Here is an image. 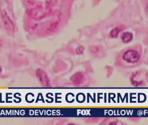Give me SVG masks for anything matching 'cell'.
Segmentation results:
<instances>
[{
	"instance_id": "cell-7",
	"label": "cell",
	"mask_w": 148,
	"mask_h": 125,
	"mask_svg": "<svg viewBox=\"0 0 148 125\" xmlns=\"http://www.w3.org/2000/svg\"><path fill=\"white\" fill-rule=\"evenodd\" d=\"M121 30V29L120 28H114L110 31V35L112 38H116Z\"/></svg>"
},
{
	"instance_id": "cell-1",
	"label": "cell",
	"mask_w": 148,
	"mask_h": 125,
	"mask_svg": "<svg viewBox=\"0 0 148 125\" xmlns=\"http://www.w3.org/2000/svg\"><path fill=\"white\" fill-rule=\"evenodd\" d=\"M130 80L132 84L136 87L146 86L148 82V72L145 70L137 71L132 74Z\"/></svg>"
},
{
	"instance_id": "cell-3",
	"label": "cell",
	"mask_w": 148,
	"mask_h": 125,
	"mask_svg": "<svg viewBox=\"0 0 148 125\" xmlns=\"http://www.w3.org/2000/svg\"><path fill=\"white\" fill-rule=\"evenodd\" d=\"M36 77L42 86L49 87L50 81L45 72L40 69H38L36 71Z\"/></svg>"
},
{
	"instance_id": "cell-10",
	"label": "cell",
	"mask_w": 148,
	"mask_h": 125,
	"mask_svg": "<svg viewBox=\"0 0 148 125\" xmlns=\"http://www.w3.org/2000/svg\"><path fill=\"white\" fill-rule=\"evenodd\" d=\"M2 70V68L1 66H0V73L1 72Z\"/></svg>"
},
{
	"instance_id": "cell-8",
	"label": "cell",
	"mask_w": 148,
	"mask_h": 125,
	"mask_svg": "<svg viewBox=\"0 0 148 125\" xmlns=\"http://www.w3.org/2000/svg\"><path fill=\"white\" fill-rule=\"evenodd\" d=\"M84 48L83 46H79L77 48L76 52L78 55H82L83 53Z\"/></svg>"
},
{
	"instance_id": "cell-6",
	"label": "cell",
	"mask_w": 148,
	"mask_h": 125,
	"mask_svg": "<svg viewBox=\"0 0 148 125\" xmlns=\"http://www.w3.org/2000/svg\"><path fill=\"white\" fill-rule=\"evenodd\" d=\"M121 38L124 43H128L133 40V34L129 32H124L121 35Z\"/></svg>"
},
{
	"instance_id": "cell-9",
	"label": "cell",
	"mask_w": 148,
	"mask_h": 125,
	"mask_svg": "<svg viewBox=\"0 0 148 125\" xmlns=\"http://www.w3.org/2000/svg\"><path fill=\"white\" fill-rule=\"evenodd\" d=\"M146 10H147V13L148 15V3L147 5V7H146Z\"/></svg>"
},
{
	"instance_id": "cell-2",
	"label": "cell",
	"mask_w": 148,
	"mask_h": 125,
	"mask_svg": "<svg viewBox=\"0 0 148 125\" xmlns=\"http://www.w3.org/2000/svg\"><path fill=\"white\" fill-rule=\"evenodd\" d=\"M141 58V54L136 49H131L126 50L122 55V59L124 62L130 65V66L134 65L140 62Z\"/></svg>"
},
{
	"instance_id": "cell-5",
	"label": "cell",
	"mask_w": 148,
	"mask_h": 125,
	"mask_svg": "<svg viewBox=\"0 0 148 125\" xmlns=\"http://www.w3.org/2000/svg\"><path fill=\"white\" fill-rule=\"evenodd\" d=\"M71 80L75 85L78 86L84 82V76L82 73H77L72 76Z\"/></svg>"
},
{
	"instance_id": "cell-4",
	"label": "cell",
	"mask_w": 148,
	"mask_h": 125,
	"mask_svg": "<svg viewBox=\"0 0 148 125\" xmlns=\"http://www.w3.org/2000/svg\"><path fill=\"white\" fill-rule=\"evenodd\" d=\"M1 17L3 26L5 29L10 33H13L14 31V24L5 11L2 12Z\"/></svg>"
}]
</instances>
